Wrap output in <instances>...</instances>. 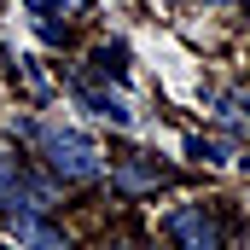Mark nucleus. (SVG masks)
<instances>
[{
    "instance_id": "obj_2",
    "label": "nucleus",
    "mask_w": 250,
    "mask_h": 250,
    "mask_svg": "<svg viewBox=\"0 0 250 250\" xmlns=\"http://www.w3.org/2000/svg\"><path fill=\"white\" fill-rule=\"evenodd\" d=\"M53 209H59V181L0 151V215H53Z\"/></svg>"
},
{
    "instance_id": "obj_6",
    "label": "nucleus",
    "mask_w": 250,
    "mask_h": 250,
    "mask_svg": "<svg viewBox=\"0 0 250 250\" xmlns=\"http://www.w3.org/2000/svg\"><path fill=\"white\" fill-rule=\"evenodd\" d=\"M70 93H76V99H82L93 117H111L117 128H128V123H134L128 99H123V93H111V87H93V82H70Z\"/></svg>"
},
{
    "instance_id": "obj_4",
    "label": "nucleus",
    "mask_w": 250,
    "mask_h": 250,
    "mask_svg": "<svg viewBox=\"0 0 250 250\" xmlns=\"http://www.w3.org/2000/svg\"><path fill=\"white\" fill-rule=\"evenodd\" d=\"M157 187H169V169L157 157H123L111 169V192L117 198H146V192H157Z\"/></svg>"
},
{
    "instance_id": "obj_7",
    "label": "nucleus",
    "mask_w": 250,
    "mask_h": 250,
    "mask_svg": "<svg viewBox=\"0 0 250 250\" xmlns=\"http://www.w3.org/2000/svg\"><path fill=\"white\" fill-rule=\"evenodd\" d=\"M187 157L192 163H227L233 151H227V140H204V134H198V140H187Z\"/></svg>"
},
{
    "instance_id": "obj_10",
    "label": "nucleus",
    "mask_w": 250,
    "mask_h": 250,
    "mask_svg": "<svg viewBox=\"0 0 250 250\" xmlns=\"http://www.w3.org/2000/svg\"><path fill=\"white\" fill-rule=\"evenodd\" d=\"M198 6H215V12H250V0H198Z\"/></svg>"
},
{
    "instance_id": "obj_5",
    "label": "nucleus",
    "mask_w": 250,
    "mask_h": 250,
    "mask_svg": "<svg viewBox=\"0 0 250 250\" xmlns=\"http://www.w3.org/2000/svg\"><path fill=\"white\" fill-rule=\"evenodd\" d=\"M6 233H12L18 250H70V239H64L47 215H6Z\"/></svg>"
},
{
    "instance_id": "obj_11",
    "label": "nucleus",
    "mask_w": 250,
    "mask_h": 250,
    "mask_svg": "<svg viewBox=\"0 0 250 250\" xmlns=\"http://www.w3.org/2000/svg\"><path fill=\"white\" fill-rule=\"evenodd\" d=\"M0 250H12V245H0Z\"/></svg>"
},
{
    "instance_id": "obj_9",
    "label": "nucleus",
    "mask_w": 250,
    "mask_h": 250,
    "mask_svg": "<svg viewBox=\"0 0 250 250\" xmlns=\"http://www.w3.org/2000/svg\"><path fill=\"white\" fill-rule=\"evenodd\" d=\"M29 6H35V12H82L87 0H29Z\"/></svg>"
},
{
    "instance_id": "obj_1",
    "label": "nucleus",
    "mask_w": 250,
    "mask_h": 250,
    "mask_svg": "<svg viewBox=\"0 0 250 250\" xmlns=\"http://www.w3.org/2000/svg\"><path fill=\"white\" fill-rule=\"evenodd\" d=\"M12 134H18V140H29V146L47 157V175H53L59 187H87V181H99V175H105V157H99V146H93L82 128L29 123V117H18Z\"/></svg>"
},
{
    "instance_id": "obj_8",
    "label": "nucleus",
    "mask_w": 250,
    "mask_h": 250,
    "mask_svg": "<svg viewBox=\"0 0 250 250\" xmlns=\"http://www.w3.org/2000/svg\"><path fill=\"white\" fill-rule=\"evenodd\" d=\"M93 70L99 76H128V47H99L93 53Z\"/></svg>"
},
{
    "instance_id": "obj_3",
    "label": "nucleus",
    "mask_w": 250,
    "mask_h": 250,
    "mask_svg": "<svg viewBox=\"0 0 250 250\" xmlns=\"http://www.w3.org/2000/svg\"><path fill=\"white\" fill-rule=\"evenodd\" d=\"M163 239L175 250H227V227L209 204H181V209H169Z\"/></svg>"
}]
</instances>
